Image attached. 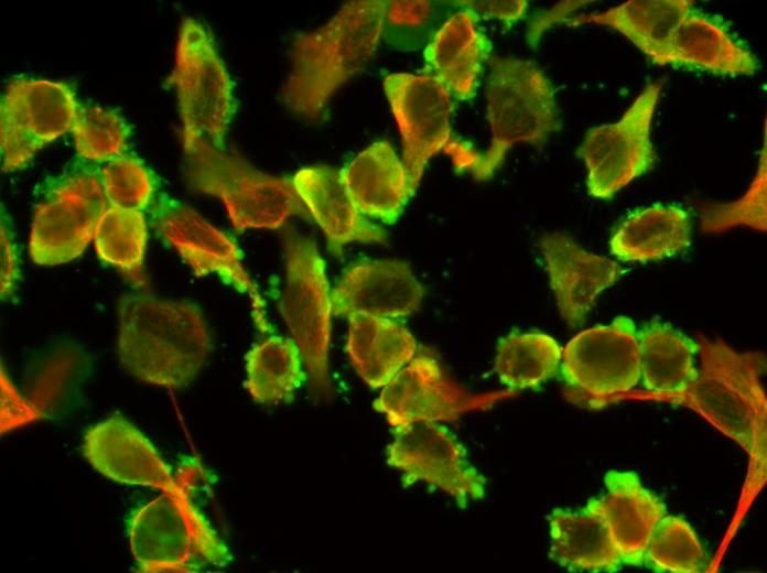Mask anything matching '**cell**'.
<instances>
[{
    "mask_svg": "<svg viewBox=\"0 0 767 573\" xmlns=\"http://www.w3.org/2000/svg\"><path fill=\"white\" fill-rule=\"evenodd\" d=\"M384 89L402 140V163L413 192L431 158L443 151L457 172L474 173L480 152L456 139L451 119L452 95L429 74L391 73Z\"/></svg>",
    "mask_w": 767,
    "mask_h": 573,
    "instance_id": "ba28073f",
    "label": "cell"
},
{
    "mask_svg": "<svg viewBox=\"0 0 767 573\" xmlns=\"http://www.w3.org/2000/svg\"><path fill=\"white\" fill-rule=\"evenodd\" d=\"M766 138L755 177L744 195L727 203H703L699 207L704 233H723L738 226L765 233L767 229Z\"/></svg>",
    "mask_w": 767,
    "mask_h": 573,
    "instance_id": "8d00e7d4",
    "label": "cell"
},
{
    "mask_svg": "<svg viewBox=\"0 0 767 573\" xmlns=\"http://www.w3.org/2000/svg\"><path fill=\"white\" fill-rule=\"evenodd\" d=\"M486 86L490 143L480 152L472 174L484 181L503 164L517 143L540 149L549 136L561 130L552 83L533 62L514 56H490Z\"/></svg>",
    "mask_w": 767,
    "mask_h": 573,
    "instance_id": "277c9868",
    "label": "cell"
},
{
    "mask_svg": "<svg viewBox=\"0 0 767 573\" xmlns=\"http://www.w3.org/2000/svg\"><path fill=\"white\" fill-rule=\"evenodd\" d=\"M348 317L346 350L370 388L387 385L417 354L413 335L392 318L368 314Z\"/></svg>",
    "mask_w": 767,
    "mask_h": 573,
    "instance_id": "4316f807",
    "label": "cell"
},
{
    "mask_svg": "<svg viewBox=\"0 0 767 573\" xmlns=\"http://www.w3.org/2000/svg\"><path fill=\"white\" fill-rule=\"evenodd\" d=\"M78 107L75 91L66 83L12 78L0 102L2 171L26 166L39 150L72 131Z\"/></svg>",
    "mask_w": 767,
    "mask_h": 573,
    "instance_id": "5bb4252c",
    "label": "cell"
},
{
    "mask_svg": "<svg viewBox=\"0 0 767 573\" xmlns=\"http://www.w3.org/2000/svg\"><path fill=\"white\" fill-rule=\"evenodd\" d=\"M691 218L682 207L653 204L637 209L616 227L609 250L622 261L647 262L672 257L691 244Z\"/></svg>",
    "mask_w": 767,
    "mask_h": 573,
    "instance_id": "83f0119b",
    "label": "cell"
},
{
    "mask_svg": "<svg viewBox=\"0 0 767 573\" xmlns=\"http://www.w3.org/2000/svg\"><path fill=\"white\" fill-rule=\"evenodd\" d=\"M108 206L95 165L79 162L50 179L33 213L29 239L32 260L56 266L79 257Z\"/></svg>",
    "mask_w": 767,
    "mask_h": 573,
    "instance_id": "30bf717a",
    "label": "cell"
},
{
    "mask_svg": "<svg viewBox=\"0 0 767 573\" xmlns=\"http://www.w3.org/2000/svg\"><path fill=\"white\" fill-rule=\"evenodd\" d=\"M540 248L560 313L571 327L583 324L597 295L623 274L615 261L582 248L562 233L545 234Z\"/></svg>",
    "mask_w": 767,
    "mask_h": 573,
    "instance_id": "d6986e66",
    "label": "cell"
},
{
    "mask_svg": "<svg viewBox=\"0 0 767 573\" xmlns=\"http://www.w3.org/2000/svg\"><path fill=\"white\" fill-rule=\"evenodd\" d=\"M302 364L293 339L271 336L247 353L246 389L263 404L288 400L305 379Z\"/></svg>",
    "mask_w": 767,
    "mask_h": 573,
    "instance_id": "f546056e",
    "label": "cell"
},
{
    "mask_svg": "<svg viewBox=\"0 0 767 573\" xmlns=\"http://www.w3.org/2000/svg\"><path fill=\"white\" fill-rule=\"evenodd\" d=\"M474 14L465 9L454 12L423 51L426 74L436 78L462 101L476 95L491 43Z\"/></svg>",
    "mask_w": 767,
    "mask_h": 573,
    "instance_id": "7402d4cb",
    "label": "cell"
},
{
    "mask_svg": "<svg viewBox=\"0 0 767 573\" xmlns=\"http://www.w3.org/2000/svg\"><path fill=\"white\" fill-rule=\"evenodd\" d=\"M667 65L715 75H754L759 62L719 17L692 9L677 28Z\"/></svg>",
    "mask_w": 767,
    "mask_h": 573,
    "instance_id": "603a6c76",
    "label": "cell"
},
{
    "mask_svg": "<svg viewBox=\"0 0 767 573\" xmlns=\"http://www.w3.org/2000/svg\"><path fill=\"white\" fill-rule=\"evenodd\" d=\"M86 367L87 358L80 348L68 344L55 347L34 372L26 399L45 417L79 383Z\"/></svg>",
    "mask_w": 767,
    "mask_h": 573,
    "instance_id": "d590c367",
    "label": "cell"
},
{
    "mask_svg": "<svg viewBox=\"0 0 767 573\" xmlns=\"http://www.w3.org/2000/svg\"><path fill=\"white\" fill-rule=\"evenodd\" d=\"M604 482L606 494L588 502L605 520L623 564L641 566L650 537L667 515L666 505L634 472L609 471Z\"/></svg>",
    "mask_w": 767,
    "mask_h": 573,
    "instance_id": "44dd1931",
    "label": "cell"
},
{
    "mask_svg": "<svg viewBox=\"0 0 767 573\" xmlns=\"http://www.w3.org/2000/svg\"><path fill=\"white\" fill-rule=\"evenodd\" d=\"M549 556L572 572L613 573L623 561L598 511L587 502L580 511L554 509L549 516Z\"/></svg>",
    "mask_w": 767,
    "mask_h": 573,
    "instance_id": "d4e9b609",
    "label": "cell"
},
{
    "mask_svg": "<svg viewBox=\"0 0 767 573\" xmlns=\"http://www.w3.org/2000/svg\"><path fill=\"white\" fill-rule=\"evenodd\" d=\"M661 85H647L614 123L591 128L576 151L584 162L591 196L609 199L653 165L651 123Z\"/></svg>",
    "mask_w": 767,
    "mask_h": 573,
    "instance_id": "7c38bea8",
    "label": "cell"
},
{
    "mask_svg": "<svg viewBox=\"0 0 767 573\" xmlns=\"http://www.w3.org/2000/svg\"><path fill=\"white\" fill-rule=\"evenodd\" d=\"M706 558L699 538L682 518L666 515L655 528L644 555V565L658 573H698Z\"/></svg>",
    "mask_w": 767,
    "mask_h": 573,
    "instance_id": "836d02e7",
    "label": "cell"
},
{
    "mask_svg": "<svg viewBox=\"0 0 767 573\" xmlns=\"http://www.w3.org/2000/svg\"><path fill=\"white\" fill-rule=\"evenodd\" d=\"M166 84L176 91L184 153L199 140L226 149L224 141L236 111L234 83L212 34L193 18L181 23L174 68Z\"/></svg>",
    "mask_w": 767,
    "mask_h": 573,
    "instance_id": "52a82bcc",
    "label": "cell"
},
{
    "mask_svg": "<svg viewBox=\"0 0 767 573\" xmlns=\"http://www.w3.org/2000/svg\"><path fill=\"white\" fill-rule=\"evenodd\" d=\"M82 452L93 468L114 482L162 491L180 485L150 440L120 415L90 426L85 432Z\"/></svg>",
    "mask_w": 767,
    "mask_h": 573,
    "instance_id": "e0dca14e",
    "label": "cell"
},
{
    "mask_svg": "<svg viewBox=\"0 0 767 573\" xmlns=\"http://www.w3.org/2000/svg\"><path fill=\"white\" fill-rule=\"evenodd\" d=\"M633 320L617 316L574 336L562 349L563 393L571 403L601 409L616 402L640 379L638 333Z\"/></svg>",
    "mask_w": 767,
    "mask_h": 573,
    "instance_id": "8fae6325",
    "label": "cell"
},
{
    "mask_svg": "<svg viewBox=\"0 0 767 573\" xmlns=\"http://www.w3.org/2000/svg\"><path fill=\"white\" fill-rule=\"evenodd\" d=\"M694 8L691 0H629L603 12L569 19L568 23H594L614 29L652 63L663 66L677 28Z\"/></svg>",
    "mask_w": 767,
    "mask_h": 573,
    "instance_id": "484cf974",
    "label": "cell"
},
{
    "mask_svg": "<svg viewBox=\"0 0 767 573\" xmlns=\"http://www.w3.org/2000/svg\"><path fill=\"white\" fill-rule=\"evenodd\" d=\"M148 210L153 228L177 251L194 274H217L225 283L246 293L251 302L256 327L262 334L269 333L271 327L264 300L245 270L236 242L192 207L165 193L156 194Z\"/></svg>",
    "mask_w": 767,
    "mask_h": 573,
    "instance_id": "4fadbf2b",
    "label": "cell"
},
{
    "mask_svg": "<svg viewBox=\"0 0 767 573\" xmlns=\"http://www.w3.org/2000/svg\"><path fill=\"white\" fill-rule=\"evenodd\" d=\"M292 177L299 196L323 230L333 255L342 256L343 248L353 241L387 242L386 230L370 221L352 201L341 170L313 165L299 170Z\"/></svg>",
    "mask_w": 767,
    "mask_h": 573,
    "instance_id": "ffe728a7",
    "label": "cell"
},
{
    "mask_svg": "<svg viewBox=\"0 0 767 573\" xmlns=\"http://www.w3.org/2000/svg\"><path fill=\"white\" fill-rule=\"evenodd\" d=\"M341 176L360 213L386 224L397 221L414 194L402 161L386 140L359 152Z\"/></svg>",
    "mask_w": 767,
    "mask_h": 573,
    "instance_id": "cb8c5ba5",
    "label": "cell"
},
{
    "mask_svg": "<svg viewBox=\"0 0 767 573\" xmlns=\"http://www.w3.org/2000/svg\"><path fill=\"white\" fill-rule=\"evenodd\" d=\"M284 253L280 312L300 350L313 392L327 394L333 312L325 262L312 239L291 230L284 236Z\"/></svg>",
    "mask_w": 767,
    "mask_h": 573,
    "instance_id": "9c48e42d",
    "label": "cell"
},
{
    "mask_svg": "<svg viewBox=\"0 0 767 573\" xmlns=\"http://www.w3.org/2000/svg\"><path fill=\"white\" fill-rule=\"evenodd\" d=\"M183 478L131 516L128 538L140 572H195L225 566L228 548L192 502Z\"/></svg>",
    "mask_w": 767,
    "mask_h": 573,
    "instance_id": "8992f818",
    "label": "cell"
},
{
    "mask_svg": "<svg viewBox=\"0 0 767 573\" xmlns=\"http://www.w3.org/2000/svg\"><path fill=\"white\" fill-rule=\"evenodd\" d=\"M118 312V356L131 376L171 389L193 381L212 350L208 325L195 303L132 292L120 298Z\"/></svg>",
    "mask_w": 767,
    "mask_h": 573,
    "instance_id": "7a4b0ae2",
    "label": "cell"
},
{
    "mask_svg": "<svg viewBox=\"0 0 767 573\" xmlns=\"http://www.w3.org/2000/svg\"><path fill=\"white\" fill-rule=\"evenodd\" d=\"M387 1L345 3L324 25L294 35L281 99L293 113L318 120L334 94L365 69L382 40Z\"/></svg>",
    "mask_w": 767,
    "mask_h": 573,
    "instance_id": "3957f363",
    "label": "cell"
},
{
    "mask_svg": "<svg viewBox=\"0 0 767 573\" xmlns=\"http://www.w3.org/2000/svg\"><path fill=\"white\" fill-rule=\"evenodd\" d=\"M184 154L188 188L222 201L236 230L278 229L294 216L310 219L293 177L263 173L205 140Z\"/></svg>",
    "mask_w": 767,
    "mask_h": 573,
    "instance_id": "5b68a950",
    "label": "cell"
},
{
    "mask_svg": "<svg viewBox=\"0 0 767 573\" xmlns=\"http://www.w3.org/2000/svg\"><path fill=\"white\" fill-rule=\"evenodd\" d=\"M457 10L456 1H387L382 40L399 51L424 50L443 23Z\"/></svg>",
    "mask_w": 767,
    "mask_h": 573,
    "instance_id": "d6a6232c",
    "label": "cell"
},
{
    "mask_svg": "<svg viewBox=\"0 0 767 573\" xmlns=\"http://www.w3.org/2000/svg\"><path fill=\"white\" fill-rule=\"evenodd\" d=\"M97 256L116 267L133 285L143 286L148 230L143 212L108 206L94 233Z\"/></svg>",
    "mask_w": 767,
    "mask_h": 573,
    "instance_id": "1f68e13d",
    "label": "cell"
},
{
    "mask_svg": "<svg viewBox=\"0 0 767 573\" xmlns=\"http://www.w3.org/2000/svg\"><path fill=\"white\" fill-rule=\"evenodd\" d=\"M423 295L406 262L365 260L350 266L331 292L332 312L398 318L418 311Z\"/></svg>",
    "mask_w": 767,
    "mask_h": 573,
    "instance_id": "ac0fdd59",
    "label": "cell"
},
{
    "mask_svg": "<svg viewBox=\"0 0 767 573\" xmlns=\"http://www.w3.org/2000/svg\"><path fill=\"white\" fill-rule=\"evenodd\" d=\"M700 339L695 380L656 400L689 408L735 441L749 457L747 488L758 489L767 463V399L760 381L765 357L760 352H735L720 338Z\"/></svg>",
    "mask_w": 767,
    "mask_h": 573,
    "instance_id": "6da1fadb",
    "label": "cell"
},
{
    "mask_svg": "<svg viewBox=\"0 0 767 573\" xmlns=\"http://www.w3.org/2000/svg\"><path fill=\"white\" fill-rule=\"evenodd\" d=\"M387 462L408 484L428 483L453 497L460 507L480 499L486 479L471 465L455 436L435 422H417L396 430Z\"/></svg>",
    "mask_w": 767,
    "mask_h": 573,
    "instance_id": "2e32d148",
    "label": "cell"
},
{
    "mask_svg": "<svg viewBox=\"0 0 767 573\" xmlns=\"http://www.w3.org/2000/svg\"><path fill=\"white\" fill-rule=\"evenodd\" d=\"M42 418L39 411L17 391L1 368V430L8 431Z\"/></svg>",
    "mask_w": 767,
    "mask_h": 573,
    "instance_id": "60d3db41",
    "label": "cell"
},
{
    "mask_svg": "<svg viewBox=\"0 0 767 573\" xmlns=\"http://www.w3.org/2000/svg\"><path fill=\"white\" fill-rule=\"evenodd\" d=\"M72 132L80 159L106 163L126 154L130 128L114 109L79 105Z\"/></svg>",
    "mask_w": 767,
    "mask_h": 573,
    "instance_id": "e575fe53",
    "label": "cell"
},
{
    "mask_svg": "<svg viewBox=\"0 0 767 573\" xmlns=\"http://www.w3.org/2000/svg\"><path fill=\"white\" fill-rule=\"evenodd\" d=\"M0 239V291L1 300L3 301L15 291L21 278L18 248L14 241L13 231L10 227V220L3 210V207L1 208Z\"/></svg>",
    "mask_w": 767,
    "mask_h": 573,
    "instance_id": "ab89813d",
    "label": "cell"
},
{
    "mask_svg": "<svg viewBox=\"0 0 767 573\" xmlns=\"http://www.w3.org/2000/svg\"><path fill=\"white\" fill-rule=\"evenodd\" d=\"M585 3L587 2L564 1L557 4L549 12L538 14L529 24L527 35L529 45L534 47L545 29L550 28L554 22L566 21L565 17L568 14Z\"/></svg>",
    "mask_w": 767,
    "mask_h": 573,
    "instance_id": "b9f144b4",
    "label": "cell"
},
{
    "mask_svg": "<svg viewBox=\"0 0 767 573\" xmlns=\"http://www.w3.org/2000/svg\"><path fill=\"white\" fill-rule=\"evenodd\" d=\"M509 391L473 394L453 382L436 358L422 349L384 386L374 408L398 430L417 422L455 421L468 411L490 408Z\"/></svg>",
    "mask_w": 767,
    "mask_h": 573,
    "instance_id": "9a60e30c",
    "label": "cell"
},
{
    "mask_svg": "<svg viewBox=\"0 0 767 573\" xmlns=\"http://www.w3.org/2000/svg\"><path fill=\"white\" fill-rule=\"evenodd\" d=\"M458 9L471 11L478 20H497L506 29L522 20L527 13L528 1L525 0H461Z\"/></svg>",
    "mask_w": 767,
    "mask_h": 573,
    "instance_id": "f35d334b",
    "label": "cell"
},
{
    "mask_svg": "<svg viewBox=\"0 0 767 573\" xmlns=\"http://www.w3.org/2000/svg\"><path fill=\"white\" fill-rule=\"evenodd\" d=\"M561 358L562 348L550 335L514 332L497 344L495 371L509 390H537L557 375Z\"/></svg>",
    "mask_w": 767,
    "mask_h": 573,
    "instance_id": "4dcf8cb0",
    "label": "cell"
},
{
    "mask_svg": "<svg viewBox=\"0 0 767 573\" xmlns=\"http://www.w3.org/2000/svg\"><path fill=\"white\" fill-rule=\"evenodd\" d=\"M638 333L640 379L650 398L677 393L698 377L700 343L658 320Z\"/></svg>",
    "mask_w": 767,
    "mask_h": 573,
    "instance_id": "f1b7e54d",
    "label": "cell"
},
{
    "mask_svg": "<svg viewBox=\"0 0 767 573\" xmlns=\"http://www.w3.org/2000/svg\"><path fill=\"white\" fill-rule=\"evenodd\" d=\"M99 176L110 206L143 212L156 196L155 175L134 155L126 153L106 162L99 169Z\"/></svg>",
    "mask_w": 767,
    "mask_h": 573,
    "instance_id": "74e56055",
    "label": "cell"
}]
</instances>
